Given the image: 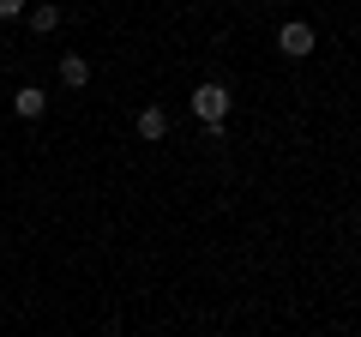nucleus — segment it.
Masks as SVG:
<instances>
[{
  "instance_id": "nucleus-5",
  "label": "nucleus",
  "mask_w": 361,
  "mask_h": 337,
  "mask_svg": "<svg viewBox=\"0 0 361 337\" xmlns=\"http://www.w3.org/2000/svg\"><path fill=\"white\" fill-rule=\"evenodd\" d=\"M30 30H42V37H49V30H61V6H54V0L30 6Z\"/></svg>"
},
{
  "instance_id": "nucleus-1",
  "label": "nucleus",
  "mask_w": 361,
  "mask_h": 337,
  "mask_svg": "<svg viewBox=\"0 0 361 337\" xmlns=\"http://www.w3.org/2000/svg\"><path fill=\"white\" fill-rule=\"evenodd\" d=\"M193 115L205 121V127H223V115H229V85H217V78H205L193 91Z\"/></svg>"
},
{
  "instance_id": "nucleus-7",
  "label": "nucleus",
  "mask_w": 361,
  "mask_h": 337,
  "mask_svg": "<svg viewBox=\"0 0 361 337\" xmlns=\"http://www.w3.org/2000/svg\"><path fill=\"white\" fill-rule=\"evenodd\" d=\"M25 13V0H0V18H18Z\"/></svg>"
},
{
  "instance_id": "nucleus-6",
  "label": "nucleus",
  "mask_w": 361,
  "mask_h": 337,
  "mask_svg": "<svg viewBox=\"0 0 361 337\" xmlns=\"http://www.w3.org/2000/svg\"><path fill=\"white\" fill-rule=\"evenodd\" d=\"M169 133V115L163 109H139V139H163Z\"/></svg>"
},
{
  "instance_id": "nucleus-3",
  "label": "nucleus",
  "mask_w": 361,
  "mask_h": 337,
  "mask_svg": "<svg viewBox=\"0 0 361 337\" xmlns=\"http://www.w3.org/2000/svg\"><path fill=\"white\" fill-rule=\"evenodd\" d=\"M42 109H49V91H37V85H18V91H13V115H25V121H37Z\"/></svg>"
},
{
  "instance_id": "nucleus-2",
  "label": "nucleus",
  "mask_w": 361,
  "mask_h": 337,
  "mask_svg": "<svg viewBox=\"0 0 361 337\" xmlns=\"http://www.w3.org/2000/svg\"><path fill=\"white\" fill-rule=\"evenodd\" d=\"M277 49H283L289 61H307V54H313V25H301V18L283 25V30H277Z\"/></svg>"
},
{
  "instance_id": "nucleus-4",
  "label": "nucleus",
  "mask_w": 361,
  "mask_h": 337,
  "mask_svg": "<svg viewBox=\"0 0 361 337\" xmlns=\"http://www.w3.org/2000/svg\"><path fill=\"white\" fill-rule=\"evenodd\" d=\"M61 85H73V91L90 85V61H85V54H61Z\"/></svg>"
}]
</instances>
